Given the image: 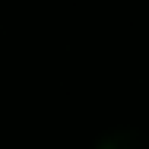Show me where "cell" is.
I'll return each mask as SVG.
<instances>
[{
	"instance_id": "obj_1",
	"label": "cell",
	"mask_w": 149,
	"mask_h": 149,
	"mask_svg": "<svg viewBox=\"0 0 149 149\" xmlns=\"http://www.w3.org/2000/svg\"><path fill=\"white\" fill-rule=\"evenodd\" d=\"M95 149H149V136L136 127H120L114 133H108Z\"/></svg>"
}]
</instances>
